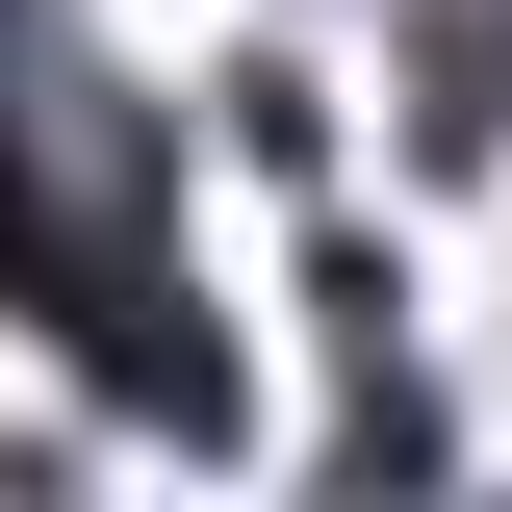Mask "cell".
<instances>
[{
    "instance_id": "6da1fadb",
    "label": "cell",
    "mask_w": 512,
    "mask_h": 512,
    "mask_svg": "<svg viewBox=\"0 0 512 512\" xmlns=\"http://www.w3.org/2000/svg\"><path fill=\"white\" fill-rule=\"evenodd\" d=\"M0 308L77 333L103 384H205V333H180V128L103 52H52L26 0H0Z\"/></svg>"
}]
</instances>
